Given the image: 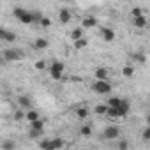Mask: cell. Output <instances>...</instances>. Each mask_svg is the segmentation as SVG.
<instances>
[{
	"label": "cell",
	"mask_w": 150,
	"mask_h": 150,
	"mask_svg": "<svg viewBox=\"0 0 150 150\" xmlns=\"http://www.w3.org/2000/svg\"><path fill=\"white\" fill-rule=\"evenodd\" d=\"M13 14L18 21H21L23 25H32L34 23V13L23 9V7H14L13 9Z\"/></svg>",
	"instance_id": "cell-1"
},
{
	"label": "cell",
	"mask_w": 150,
	"mask_h": 150,
	"mask_svg": "<svg viewBox=\"0 0 150 150\" xmlns=\"http://www.w3.org/2000/svg\"><path fill=\"white\" fill-rule=\"evenodd\" d=\"M0 57L4 58V62H6V60H7V62H16V60H21V58L25 57V53H23L21 50H13V48L9 50V48H7V50L2 51V55H0Z\"/></svg>",
	"instance_id": "cell-2"
},
{
	"label": "cell",
	"mask_w": 150,
	"mask_h": 150,
	"mask_svg": "<svg viewBox=\"0 0 150 150\" xmlns=\"http://www.w3.org/2000/svg\"><path fill=\"white\" fill-rule=\"evenodd\" d=\"M64 71H65V64L64 62H53L51 67H50V76H51V80H62Z\"/></svg>",
	"instance_id": "cell-3"
},
{
	"label": "cell",
	"mask_w": 150,
	"mask_h": 150,
	"mask_svg": "<svg viewBox=\"0 0 150 150\" xmlns=\"http://www.w3.org/2000/svg\"><path fill=\"white\" fill-rule=\"evenodd\" d=\"M92 90H94L96 94H99V96H106V94H110V92H111L110 80H108V81H99V80H96L94 85H92Z\"/></svg>",
	"instance_id": "cell-4"
},
{
	"label": "cell",
	"mask_w": 150,
	"mask_h": 150,
	"mask_svg": "<svg viewBox=\"0 0 150 150\" xmlns=\"http://www.w3.org/2000/svg\"><path fill=\"white\" fill-rule=\"evenodd\" d=\"M103 136H104L106 139H117V138L120 136V129H118L117 125H108V127L104 129Z\"/></svg>",
	"instance_id": "cell-5"
},
{
	"label": "cell",
	"mask_w": 150,
	"mask_h": 150,
	"mask_svg": "<svg viewBox=\"0 0 150 150\" xmlns=\"http://www.w3.org/2000/svg\"><path fill=\"white\" fill-rule=\"evenodd\" d=\"M129 110H131V104H129L127 99H122V103L117 106V111H118L120 118H122V117H127V115H129Z\"/></svg>",
	"instance_id": "cell-6"
},
{
	"label": "cell",
	"mask_w": 150,
	"mask_h": 150,
	"mask_svg": "<svg viewBox=\"0 0 150 150\" xmlns=\"http://www.w3.org/2000/svg\"><path fill=\"white\" fill-rule=\"evenodd\" d=\"M96 78H97L99 81H108V69H106V67L96 69Z\"/></svg>",
	"instance_id": "cell-7"
},
{
	"label": "cell",
	"mask_w": 150,
	"mask_h": 150,
	"mask_svg": "<svg viewBox=\"0 0 150 150\" xmlns=\"http://www.w3.org/2000/svg\"><path fill=\"white\" fill-rule=\"evenodd\" d=\"M58 20H60V23H69L71 21V11L69 9H60V13H58Z\"/></svg>",
	"instance_id": "cell-8"
},
{
	"label": "cell",
	"mask_w": 150,
	"mask_h": 150,
	"mask_svg": "<svg viewBox=\"0 0 150 150\" xmlns=\"http://www.w3.org/2000/svg\"><path fill=\"white\" fill-rule=\"evenodd\" d=\"M94 27H97V20L94 16H87L81 23V28H94Z\"/></svg>",
	"instance_id": "cell-9"
},
{
	"label": "cell",
	"mask_w": 150,
	"mask_h": 150,
	"mask_svg": "<svg viewBox=\"0 0 150 150\" xmlns=\"http://www.w3.org/2000/svg\"><path fill=\"white\" fill-rule=\"evenodd\" d=\"M101 34H103V39H104L106 42L115 41V32H113L111 28H101Z\"/></svg>",
	"instance_id": "cell-10"
},
{
	"label": "cell",
	"mask_w": 150,
	"mask_h": 150,
	"mask_svg": "<svg viewBox=\"0 0 150 150\" xmlns=\"http://www.w3.org/2000/svg\"><path fill=\"white\" fill-rule=\"evenodd\" d=\"M18 104H20V108H21V110H30L32 101H30V97H28V96H21V97L18 99Z\"/></svg>",
	"instance_id": "cell-11"
},
{
	"label": "cell",
	"mask_w": 150,
	"mask_h": 150,
	"mask_svg": "<svg viewBox=\"0 0 150 150\" xmlns=\"http://www.w3.org/2000/svg\"><path fill=\"white\" fill-rule=\"evenodd\" d=\"M34 48H35V50H46V48H48V39L37 37V39L34 41Z\"/></svg>",
	"instance_id": "cell-12"
},
{
	"label": "cell",
	"mask_w": 150,
	"mask_h": 150,
	"mask_svg": "<svg viewBox=\"0 0 150 150\" xmlns=\"http://www.w3.org/2000/svg\"><path fill=\"white\" fill-rule=\"evenodd\" d=\"M132 21H134V27H136V28H145V27H146V18H145V14L134 18Z\"/></svg>",
	"instance_id": "cell-13"
},
{
	"label": "cell",
	"mask_w": 150,
	"mask_h": 150,
	"mask_svg": "<svg viewBox=\"0 0 150 150\" xmlns=\"http://www.w3.org/2000/svg\"><path fill=\"white\" fill-rule=\"evenodd\" d=\"M30 129H32V131L41 132V131L44 129V120H42V118H39V120H35V122H30Z\"/></svg>",
	"instance_id": "cell-14"
},
{
	"label": "cell",
	"mask_w": 150,
	"mask_h": 150,
	"mask_svg": "<svg viewBox=\"0 0 150 150\" xmlns=\"http://www.w3.org/2000/svg\"><path fill=\"white\" fill-rule=\"evenodd\" d=\"M25 118H27L28 122H35V120H39L41 117H39V113H37L35 110H28V111L25 113Z\"/></svg>",
	"instance_id": "cell-15"
},
{
	"label": "cell",
	"mask_w": 150,
	"mask_h": 150,
	"mask_svg": "<svg viewBox=\"0 0 150 150\" xmlns=\"http://www.w3.org/2000/svg\"><path fill=\"white\" fill-rule=\"evenodd\" d=\"M64 145H65V139H62V138H53V139H51V146H53L55 150L64 148Z\"/></svg>",
	"instance_id": "cell-16"
},
{
	"label": "cell",
	"mask_w": 150,
	"mask_h": 150,
	"mask_svg": "<svg viewBox=\"0 0 150 150\" xmlns=\"http://www.w3.org/2000/svg\"><path fill=\"white\" fill-rule=\"evenodd\" d=\"M0 146H2V150H14L16 148V143L13 139H4Z\"/></svg>",
	"instance_id": "cell-17"
},
{
	"label": "cell",
	"mask_w": 150,
	"mask_h": 150,
	"mask_svg": "<svg viewBox=\"0 0 150 150\" xmlns=\"http://www.w3.org/2000/svg\"><path fill=\"white\" fill-rule=\"evenodd\" d=\"M81 37H83V28H74L71 32V39L72 41H80Z\"/></svg>",
	"instance_id": "cell-18"
},
{
	"label": "cell",
	"mask_w": 150,
	"mask_h": 150,
	"mask_svg": "<svg viewBox=\"0 0 150 150\" xmlns=\"http://www.w3.org/2000/svg\"><path fill=\"white\" fill-rule=\"evenodd\" d=\"M120 103H122V99H120V97H110V99H108V103H106V106H108V108H117Z\"/></svg>",
	"instance_id": "cell-19"
},
{
	"label": "cell",
	"mask_w": 150,
	"mask_h": 150,
	"mask_svg": "<svg viewBox=\"0 0 150 150\" xmlns=\"http://www.w3.org/2000/svg\"><path fill=\"white\" fill-rule=\"evenodd\" d=\"M134 71H136V69H134L132 65H125V67L122 69V74H124V76H127V78H131L132 74H134Z\"/></svg>",
	"instance_id": "cell-20"
},
{
	"label": "cell",
	"mask_w": 150,
	"mask_h": 150,
	"mask_svg": "<svg viewBox=\"0 0 150 150\" xmlns=\"http://www.w3.org/2000/svg\"><path fill=\"white\" fill-rule=\"evenodd\" d=\"M106 111H108V106L106 104H97L96 110H94V113H97V115H106Z\"/></svg>",
	"instance_id": "cell-21"
},
{
	"label": "cell",
	"mask_w": 150,
	"mask_h": 150,
	"mask_svg": "<svg viewBox=\"0 0 150 150\" xmlns=\"http://www.w3.org/2000/svg\"><path fill=\"white\" fill-rule=\"evenodd\" d=\"M88 44V41L85 39V37H81L80 41H74V48H76V50H81V48H85Z\"/></svg>",
	"instance_id": "cell-22"
},
{
	"label": "cell",
	"mask_w": 150,
	"mask_h": 150,
	"mask_svg": "<svg viewBox=\"0 0 150 150\" xmlns=\"http://www.w3.org/2000/svg\"><path fill=\"white\" fill-rule=\"evenodd\" d=\"M2 41H6V42H14V41H16V34H13V32H9V30H7Z\"/></svg>",
	"instance_id": "cell-23"
},
{
	"label": "cell",
	"mask_w": 150,
	"mask_h": 150,
	"mask_svg": "<svg viewBox=\"0 0 150 150\" xmlns=\"http://www.w3.org/2000/svg\"><path fill=\"white\" fill-rule=\"evenodd\" d=\"M76 117L78 118H87L88 117V110L87 108H78L76 110Z\"/></svg>",
	"instance_id": "cell-24"
},
{
	"label": "cell",
	"mask_w": 150,
	"mask_h": 150,
	"mask_svg": "<svg viewBox=\"0 0 150 150\" xmlns=\"http://www.w3.org/2000/svg\"><path fill=\"white\" fill-rule=\"evenodd\" d=\"M80 134H81V136H90V134H92V125H83V127L80 129Z\"/></svg>",
	"instance_id": "cell-25"
},
{
	"label": "cell",
	"mask_w": 150,
	"mask_h": 150,
	"mask_svg": "<svg viewBox=\"0 0 150 150\" xmlns=\"http://www.w3.org/2000/svg\"><path fill=\"white\" fill-rule=\"evenodd\" d=\"M132 58H134V60H138L139 64H145V62H146L145 53H134V55H132Z\"/></svg>",
	"instance_id": "cell-26"
},
{
	"label": "cell",
	"mask_w": 150,
	"mask_h": 150,
	"mask_svg": "<svg viewBox=\"0 0 150 150\" xmlns=\"http://www.w3.org/2000/svg\"><path fill=\"white\" fill-rule=\"evenodd\" d=\"M23 118H25V111H23V110H16V111H14V120L20 122V120H23Z\"/></svg>",
	"instance_id": "cell-27"
},
{
	"label": "cell",
	"mask_w": 150,
	"mask_h": 150,
	"mask_svg": "<svg viewBox=\"0 0 150 150\" xmlns=\"http://www.w3.org/2000/svg\"><path fill=\"white\" fill-rule=\"evenodd\" d=\"M118 150H129L127 139H120V141H118Z\"/></svg>",
	"instance_id": "cell-28"
},
{
	"label": "cell",
	"mask_w": 150,
	"mask_h": 150,
	"mask_svg": "<svg viewBox=\"0 0 150 150\" xmlns=\"http://www.w3.org/2000/svg\"><path fill=\"white\" fill-rule=\"evenodd\" d=\"M143 141L145 143L150 141V127H145V131H143Z\"/></svg>",
	"instance_id": "cell-29"
},
{
	"label": "cell",
	"mask_w": 150,
	"mask_h": 150,
	"mask_svg": "<svg viewBox=\"0 0 150 150\" xmlns=\"http://www.w3.org/2000/svg\"><path fill=\"white\" fill-rule=\"evenodd\" d=\"M131 14H132V18H138V16H141V14H143V9H139V7H134V9L131 11Z\"/></svg>",
	"instance_id": "cell-30"
},
{
	"label": "cell",
	"mask_w": 150,
	"mask_h": 150,
	"mask_svg": "<svg viewBox=\"0 0 150 150\" xmlns=\"http://www.w3.org/2000/svg\"><path fill=\"white\" fill-rule=\"evenodd\" d=\"M41 25H42L44 28H48V27L51 25V20H50V18H46V16H42V18H41Z\"/></svg>",
	"instance_id": "cell-31"
},
{
	"label": "cell",
	"mask_w": 150,
	"mask_h": 150,
	"mask_svg": "<svg viewBox=\"0 0 150 150\" xmlns=\"http://www.w3.org/2000/svg\"><path fill=\"white\" fill-rule=\"evenodd\" d=\"M51 145V139H42L41 143H39V146H41V150H46L48 146Z\"/></svg>",
	"instance_id": "cell-32"
},
{
	"label": "cell",
	"mask_w": 150,
	"mask_h": 150,
	"mask_svg": "<svg viewBox=\"0 0 150 150\" xmlns=\"http://www.w3.org/2000/svg\"><path fill=\"white\" fill-rule=\"evenodd\" d=\"M44 67H46V64H44L42 60H39V62H35V69H37V71H44Z\"/></svg>",
	"instance_id": "cell-33"
},
{
	"label": "cell",
	"mask_w": 150,
	"mask_h": 150,
	"mask_svg": "<svg viewBox=\"0 0 150 150\" xmlns=\"http://www.w3.org/2000/svg\"><path fill=\"white\" fill-rule=\"evenodd\" d=\"M28 136H30L32 139H35V138H39V136H41V132H37V131H32V129H30V132H28Z\"/></svg>",
	"instance_id": "cell-34"
},
{
	"label": "cell",
	"mask_w": 150,
	"mask_h": 150,
	"mask_svg": "<svg viewBox=\"0 0 150 150\" xmlns=\"http://www.w3.org/2000/svg\"><path fill=\"white\" fill-rule=\"evenodd\" d=\"M46 150H55V148H53V146H51V145H50V146H48V148H46Z\"/></svg>",
	"instance_id": "cell-35"
},
{
	"label": "cell",
	"mask_w": 150,
	"mask_h": 150,
	"mask_svg": "<svg viewBox=\"0 0 150 150\" xmlns=\"http://www.w3.org/2000/svg\"><path fill=\"white\" fill-rule=\"evenodd\" d=\"M2 64H4V58H2V57H0V65H2Z\"/></svg>",
	"instance_id": "cell-36"
}]
</instances>
